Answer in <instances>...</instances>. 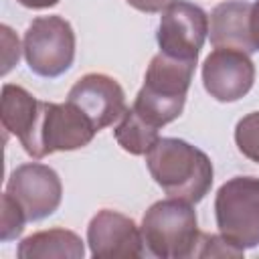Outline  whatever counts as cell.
<instances>
[{
  "instance_id": "8fae6325",
  "label": "cell",
  "mask_w": 259,
  "mask_h": 259,
  "mask_svg": "<svg viewBox=\"0 0 259 259\" xmlns=\"http://www.w3.org/2000/svg\"><path fill=\"white\" fill-rule=\"evenodd\" d=\"M89 253L95 259L105 257H142L144 237L138 225L111 208H101L87 227Z\"/></svg>"
},
{
  "instance_id": "277c9868",
  "label": "cell",
  "mask_w": 259,
  "mask_h": 259,
  "mask_svg": "<svg viewBox=\"0 0 259 259\" xmlns=\"http://www.w3.org/2000/svg\"><path fill=\"white\" fill-rule=\"evenodd\" d=\"M219 233L241 249L259 245V178L235 176L214 196Z\"/></svg>"
},
{
  "instance_id": "6da1fadb",
  "label": "cell",
  "mask_w": 259,
  "mask_h": 259,
  "mask_svg": "<svg viewBox=\"0 0 259 259\" xmlns=\"http://www.w3.org/2000/svg\"><path fill=\"white\" fill-rule=\"evenodd\" d=\"M154 182L172 198L200 202L214 178L210 158L196 146L178 138H160L146 154Z\"/></svg>"
},
{
  "instance_id": "4fadbf2b",
  "label": "cell",
  "mask_w": 259,
  "mask_h": 259,
  "mask_svg": "<svg viewBox=\"0 0 259 259\" xmlns=\"http://www.w3.org/2000/svg\"><path fill=\"white\" fill-rule=\"evenodd\" d=\"M251 4L245 0L221 2L212 8L208 20V38L214 49H237L251 55L255 49L249 36Z\"/></svg>"
},
{
  "instance_id": "d6986e66",
  "label": "cell",
  "mask_w": 259,
  "mask_h": 259,
  "mask_svg": "<svg viewBox=\"0 0 259 259\" xmlns=\"http://www.w3.org/2000/svg\"><path fill=\"white\" fill-rule=\"evenodd\" d=\"M0 36H2V75H6L20 59V42L18 36L12 32V28L6 24L0 26Z\"/></svg>"
},
{
  "instance_id": "7c38bea8",
  "label": "cell",
  "mask_w": 259,
  "mask_h": 259,
  "mask_svg": "<svg viewBox=\"0 0 259 259\" xmlns=\"http://www.w3.org/2000/svg\"><path fill=\"white\" fill-rule=\"evenodd\" d=\"M40 109L42 101H38L24 87L12 83L2 87V125L8 134L18 138L26 154H30L34 146Z\"/></svg>"
},
{
  "instance_id": "52a82bcc",
  "label": "cell",
  "mask_w": 259,
  "mask_h": 259,
  "mask_svg": "<svg viewBox=\"0 0 259 259\" xmlns=\"http://www.w3.org/2000/svg\"><path fill=\"white\" fill-rule=\"evenodd\" d=\"M206 36L208 16L200 6L186 0H174L162 10L156 32L160 53L172 59L196 63Z\"/></svg>"
},
{
  "instance_id": "e0dca14e",
  "label": "cell",
  "mask_w": 259,
  "mask_h": 259,
  "mask_svg": "<svg viewBox=\"0 0 259 259\" xmlns=\"http://www.w3.org/2000/svg\"><path fill=\"white\" fill-rule=\"evenodd\" d=\"M2 214H0V241L8 243L14 241L16 237H20V233L24 231V225L28 223L24 210L4 192L2 194Z\"/></svg>"
},
{
  "instance_id": "2e32d148",
  "label": "cell",
  "mask_w": 259,
  "mask_h": 259,
  "mask_svg": "<svg viewBox=\"0 0 259 259\" xmlns=\"http://www.w3.org/2000/svg\"><path fill=\"white\" fill-rule=\"evenodd\" d=\"M235 144L245 158L259 164V111L247 113L237 121Z\"/></svg>"
},
{
  "instance_id": "9c48e42d",
  "label": "cell",
  "mask_w": 259,
  "mask_h": 259,
  "mask_svg": "<svg viewBox=\"0 0 259 259\" xmlns=\"http://www.w3.org/2000/svg\"><path fill=\"white\" fill-rule=\"evenodd\" d=\"M255 83V65L251 57L237 49H214L202 63V85L206 93L231 103L245 97Z\"/></svg>"
},
{
  "instance_id": "7a4b0ae2",
  "label": "cell",
  "mask_w": 259,
  "mask_h": 259,
  "mask_svg": "<svg viewBox=\"0 0 259 259\" xmlns=\"http://www.w3.org/2000/svg\"><path fill=\"white\" fill-rule=\"evenodd\" d=\"M194 67L196 63L192 61H180L158 53L148 65L144 85L132 109L158 130L174 121L184 109Z\"/></svg>"
},
{
  "instance_id": "ba28073f",
  "label": "cell",
  "mask_w": 259,
  "mask_h": 259,
  "mask_svg": "<svg viewBox=\"0 0 259 259\" xmlns=\"http://www.w3.org/2000/svg\"><path fill=\"white\" fill-rule=\"evenodd\" d=\"M4 192L24 210L28 221H40L59 208L63 184L51 166L28 162L12 170Z\"/></svg>"
},
{
  "instance_id": "ac0fdd59",
  "label": "cell",
  "mask_w": 259,
  "mask_h": 259,
  "mask_svg": "<svg viewBox=\"0 0 259 259\" xmlns=\"http://www.w3.org/2000/svg\"><path fill=\"white\" fill-rule=\"evenodd\" d=\"M245 249L231 243L227 237L219 235H200L196 257H243Z\"/></svg>"
},
{
  "instance_id": "44dd1931",
  "label": "cell",
  "mask_w": 259,
  "mask_h": 259,
  "mask_svg": "<svg viewBox=\"0 0 259 259\" xmlns=\"http://www.w3.org/2000/svg\"><path fill=\"white\" fill-rule=\"evenodd\" d=\"M249 36H251L253 49L259 51V0H255L251 4V12H249Z\"/></svg>"
},
{
  "instance_id": "ffe728a7",
  "label": "cell",
  "mask_w": 259,
  "mask_h": 259,
  "mask_svg": "<svg viewBox=\"0 0 259 259\" xmlns=\"http://www.w3.org/2000/svg\"><path fill=\"white\" fill-rule=\"evenodd\" d=\"M132 8L140 10V12H146V14H154V12H162L170 2L174 0H125Z\"/></svg>"
},
{
  "instance_id": "7402d4cb",
  "label": "cell",
  "mask_w": 259,
  "mask_h": 259,
  "mask_svg": "<svg viewBox=\"0 0 259 259\" xmlns=\"http://www.w3.org/2000/svg\"><path fill=\"white\" fill-rule=\"evenodd\" d=\"M20 6L24 8H32V10H42V8H51L57 6L61 0H16Z\"/></svg>"
},
{
  "instance_id": "8992f818",
  "label": "cell",
  "mask_w": 259,
  "mask_h": 259,
  "mask_svg": "<svg viewBox=\"0 0 259 259\" xmlns=\"http://www.w3.org/2000/svg\"><path fill=\"white\" fill-rule=\"evenodd\" d=\"M97 130L89 117L71 101H42L40 119L34 136V146L28 156L40 160L53 152H71L87 146Z\"/></svg>"
},
{
  "instance_id": "30bf717a",
  "label": "cell",
  "mask_w": 259,
  "mask_h": 259,
  "mask_svg": "<svg viewBox=\"0 0 259 259\" xmlns=\"http://www.w3.org/2000/svg\"><path fill=\"white\" fill-rule=\"evenodd\" d=\"M67 101L77 105L89 121L95 125V130H103L107 125H113L119 121V117L125 113V93L121 85L105 75V73H87L83 75L67 95Z\"/></svg>"
},
{
  "instance_id": "3957f363",
  "label": "cell",
  "mask_w": 259,
  "mask_h": 259,
  "mask_svg": "<svg viewBox=\"0 0 259 259\" xmlns=\"http://www.w3.org/2000/svg\"><path fill=\"white\" fill-rule=\"evenodd\" d=\"M144 245L154 257L160 259H186L196 257L200 231L192 202L180 198H164L154 202L142 219Z\"/></svg>"
},
{
  "instance_id": "9a60e30c",
  "label": "cell",
  "mask_w": 259,
  "mask_h": 259,
  "mask_svg": "<svg viewBox=\"0 0 259 259\" xmlns=\"http://www.w3.org/2000/svg\"><path fill=\"white\" fill-rule=\"evenodd\" d=\"M113 136L121 146V150H125L132 156H146L152 150V146L160 140L158 127L142 119L132 107H127L125 113L115 123Z\"/></svg>"
},
{
  "instance_id": "5b68a950",
  "label": "cell",
  "mask_w": 259,
  "mask_h": 259,
  "mask_svg": "<svg viewBox=\"0 0 259 259\" xmlns=\"http://www.w3.org/2000/svg\"><path fill=\"white\" fill-rule=\"evenodd\" d=\"M22 53L34 75L47 79L63 75L75 59L73 26L59 14L34 18L24 32Z\"/></svg>"
},
{
  "instance_id": "5bb4252c",
  "label": "cell",
  "mask_w": 259,
  "mask_h": 259,
  "mask_svg": "<svg viewBox=\"0 0 259 259\" xmlns=\"http://www.w3.org/2000/svg\"><path fill=\"white\" fill-rule=\"evenodd\" d=\"M85 245L69 229H49L28 235L16 249L18 259H83Z\"/></svg>"
}]
</instances>
